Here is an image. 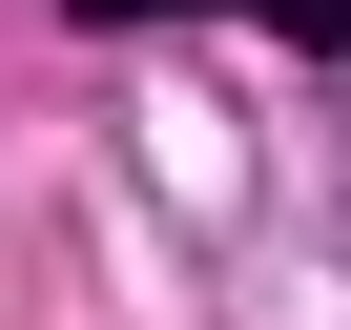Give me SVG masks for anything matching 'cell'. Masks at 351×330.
<instances>
[{
  "label": "cell",
  "mask_w": 351,
  "mask_h": 330,
  "mask_svg": "<svg viewBox=\"0 0 351 330\" xmlns=\"http://www.w3.org/2000/svg\"><path fill=\"white\" fill-rule=\"evenodd\" d=\"M83 21H269V42H310V62H351V0H83Z\"/></svg>",
  "instance_id": "1"
}]
</instances>
